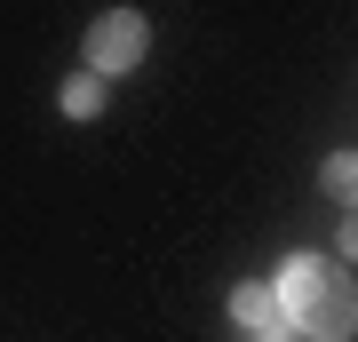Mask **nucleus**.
<instances>
[{
  "label": "nucleus",
  "instance_id": "7ed1b4c3",
  "mask_svg": "<svg viewBox=\"0 0 358 342\" xmlns=\"http://www.w3.org/2000/svg\"><path fill=\"white\" fill-rule=\"evenodd\" d=\"M231 318H239L247 334H271V327H287V311H279V287H231Z\"/></svg>",
  "mask_w": 358,
  "mask_h": 342
},
{
  "label": "nucleus",
  "instance_id": "423d86ee",
  "mask_svg": "<svg viewBox=\"0 0 358 342\" xmlns=\"http://www.w3.org/2000/svg\"><path fill=\"white\" fill-rule=\"evenodd\" d=\"M343 255H350V263H358V215L343 223Z\"/></svg>",
  "mask_w": 358,
  "mask_h": 342
},
{
  "label": "nucleus",
  "instance_id": "f257e3e1",
  "mask_svg": "<svg viewBox=\"0 0 358 342\" xmlns=\"http://www.w3.org/2000/svg\"><path fill=\"white\" fill-rule=\"evenodd\" d=\"M279 311H287V327L310 334V342H350L358 334V287L334 263H319V255H294L279 271Z\"/></svg>",
  "mask_w": 358,
  "mask_h": 342
},
{
  "label": "nucleus",
  "instance_id": "39448f33",
  "mask_svg": "<svg viewBox=\"0 0 358 342\" xmlns=\"http://www.w3.org/2000/svg\"><path fill=\"white\" fill-rule=\"evenodd\" d=\"M319 183H327L343 207H358V152H334V159L319 167Z\"/></svg>",
  "mask_w": 358,
  "mask_h": 342
},
{
  "label": "nucleus",
  "instance_id": "0eeeda50",
  "mask_svg": "<svg viewBox=\"0 0 358 342\" xmlns=\"http://www.w3.org/2000/svg\"><path fill=\"white\" fill-rule=\"evenodd\" d=\"M255 342H294V327H271V334H255Z\"/></svg>",
  "mask_w": 358,
  "mask_h": 342
},
{
  "label": "nucleus",
  "instance_id": "20e7f679",
  "mask_svg": "<svg viewBox=\"0 0 358 342\" xmlns=\"http://www.w3.org/2000/svg\"><path fill=\"white\" fill-rule=\"evenodd\" d=\"M96 112H103V80H96V72L64 80V120H96Z\"/></svg>",
  "mask_w": 358,
  "mask_h": 342
},
{
  "label": "nucleus",
  "instance_id": "f03ea898",
  "mask_svg": "<svg viewBox=\"0 0 358 342\" xmlns=\"http://www.w3.org/2000/svg\"><path fill=\"white\" fill-rule=\"evenodd\" d=\"M143 48H152V24H143L136 8H103L96 24H88V72H136Z\"/></svg>",
  "mask_w": 358,
  "mask_h": 342
}]
</instances>
